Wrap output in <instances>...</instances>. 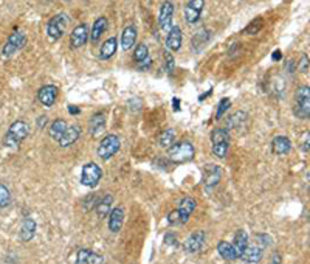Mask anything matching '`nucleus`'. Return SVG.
<instances>
[{
	"label": "nucleus",
	"instance_id": "nucleus-1",
	"mask_svg": "<svg viewBox=\"0 0 310 264\" xmlns=\"http://www.w3.org/2000/svg\"><path fill=\"white\" fill-rule=\"evenodd\" d=\"M30 131H31V128L27 122H23V120H16L4 137V146L11 148V149L19 148L20 143L30 135Z\"/></svg>",
	"mask_w": 310,
	"mask_h": 264
},
{
	"label": "nucleus",
	"instance_id": "nucleus-2",
	"mask_svg": "<svg viewBox=\"0 0 310 264\" xmlns=\"http://www.w3.org/2000/svg\"><path fill=\"white\" fill-rule=\"evenodd\" d=\"M196 149L191 141L172 143L168 148V160L172 163H186L194 159Z\"/></svg>",
	"mask_w": 310,
	"mask_h": 264
},
{
	"label": "nucleus",
	"instance_id": "nucleus-3",
	"mask_svg": "<svg viewBox=\"0 0 310 264\" xmlns=\"http://www.w3.org/2000/svg\"><path fill=\"white\" fill-rule=\"evenodd\" d=\"M293 114L301 120H308L310 115V87L299 86L293 98Z\"/></svg>",
	"mask_w": 310,
	"mask_h": 264
},
{
	"label": "nucleus",
	"instance_id": "nucleus-4",
	"mask_svg": "<svg viewBox=\"0 0 310 264\" xmlns=\"http://www.w3.org/2000/svg\"><path fill=\"white\" fill-rule=\"evenodd\" d=\"M68 22H70V17L65 14V13H59L56 16H53L48 23H47V34L51 41H59L65 31H67V27H68Z\"/></svg>",
	"mask_w": 310,
	"mask_h": 264
},
{
	"label": "nucleus",
	"instance_id": "nucleus-5",
	"mask_svg": "<svg viewBox=\"0 0 310 264\" xmlns=\"http://www.w3.org/2000/svg\"><path fill=\"white\" fill-rule=\"evenodd\" d=\"M25 45H27V36H25V33L14 31L13 34H10L8 41L4 44L0 56H2V59H11L17 52L23 49Z\"/></svg>",
	"mask_w": 310,
	"mask_h": 264
},
{
	"label": "nucleus",
	"instance_id": "nucleus-6",
	"mask_svg": "<svg viewBox=\"0 0 310 264\" xmlns=\"http://www.w3.org/2000/svg\"><path fill=\"white\" fill-rule=\"evenodd\" d=\"M121 148V140L115 135V134H109L104 138L101 140V143L98 145V157L102 160H109L112 159Z\"/></svg>",
	"mask_w": 310,
	"mask_h": 264
},
{
	"label": "nucleus",
	"instance_id": "nucleus-7",
	"mask_svg": "<svg viewBox=\"0 0 310 264\" xmlns=\"http://www.w3.org/2000/svg\"><path fill=\"white\" fill-rule=\"evenodd\" d=\"M102 177L101 166L95 162H89L83 166L81 170V185L87 188H95Z\"/></svg>",
	"mask_w": 310,
	"mask_h": 264
},
{
	"label": "nucleus",
	"instance_id": "nucleus-8",
	"mask_svg": "<svg viewBox=\"0 0 310 264\" xmlns=\"http://www.w3.org/2000/svg\"><path fill=\"white\" fill-rule=\"evenodd\" d=\"M222 179V168L214 163H206L203 166V185L205 188L211 191L214 186L219 185Z\"/></svg>",
	"mask_w": 310,
	"mask_h": 264
},
{
	"label": "nucleus",
	"instance_id": "nucleus-9",
	"mask_svg": "<svg viewBox=\"0 0 310 264\" xmlns=\"http://www.w3.org/2000/svg\"><path fill=\"white\" fill-rule=\"evenodd\" d=\"M205 10V0H189L185 7V20L189 25L197 23Z\"/></svg>",
	"mask_w": 310,
	"mask_h": 264
},
{
	"label": "nucleus",
	"instance_id": "nucleus-10",
	"mask_svg": "<svg viewBox=\"0 0 310 264\" xmlns=\"http://www.w3.org/2000/svg\"><path fill=\"white\" fill-rule=\"evenodd\" d=\"M205 241H206V236L203 230H197L194 233H191L186 241L183 243V249L186 253H197L205 247Z\"/></svg>",
	"mask_w": 310,
	"mask_h": 264
},
{
	"label": "nucleus",
	"instance_id": "nucleus-11",
	"mask_svg": "<svg viewBox=\"0 0 310 264\" xmlns=\"http://www.w3.org/2000/svg\"><path fill=\"white\" fill-rule=\"evenodd\" d=\"M172 17H174L172 0H165L159 13V25L163 31H169V28L172 27Z\"/></svg>",
	"mask_w": 310,
	"mask_h": 264
},
{
	"label": "nucleus",
	"instance_id": "nucleus-12",
	"mask_svg": "<svg viewBox=\"0 0 310 264\" xmlns=\"http://www.w3.org/2000/svg\"><path fill=\"white\" fill-rule=\"evenodd\" d=\"M106 125H107V115L106 112H96L90 117V122H89V132L92 137H98L102 132L106 131Z\"/></svg>",
	"mask_w": 310,
	"mask_h": 264
},
{
	"label": "nucleus",
	"instance_id": "nucleus-13",
	"mask_svg": "<svg viewBox=\"0 0 310 264\" xmlns=\"http://www.w3.org/2000/svg\"><path fill=\"white\" fill-rule=\"evenodd\" d=\"M89 41V28L86 23H81V25L74 27V30L70 34V47L73 50L81 49L84 47Z\"/></svg>",
	"mask_w": 310,
	"mask_h": 264
},
{
	"label": "nucleus",
	"instance_id": "nucleus-14",
	"mask_svg": "<svg viewBox=\"0 0 310 264\" xmlns=\"http://www.w3.org/2000/svg\"><path fill=\"white\" fill-rule=\"evenodd\" d=\"M37 100L41 101L42 106L51 107L58 100V87L53 84H47V86L41 87L37 92Z\"/></svg>",
	"mask_w": 310,
	"mask_h": 264
},
{
	"label": "nucleus",
	"instance_id": "nucleus-15",
	"mask_svg": "<svg viewBox=\"0 0 310 264\" xmlns=\"http://www.w3.org/2000/svg\"><path fill=\"white\" fill-rule=\"evenodd\" d=\"M182 44H183V33L182 28L174 25L169 28L168 36H166V50L169 52H178L182 49Z\"/></svg>",
	"mask_w": 310,
	"mask_h": 264
},
{
	"label": "nucleus",
	"instance_id": "nucleus-16",
	"mask_svg": "<svg viewBox=\"0 0 310 264\" xmlns=\"http://www.w3.org/2000/svg\"><path fill=\"white\" fill-rule=\"evenodd\" d=\"M197 207V201L192 199V198H185L180 202L177 211H178V216H180V224H186L189 221V218L192 216L194 210Z\"/></svg>",
	"mask_w": 310,
	"mask_h": 264
},
{
	"label": "nucleus",
	"instance_id": "nucleus-17",
	"mask_svg": "<svg viewBox=\"0 0 310 264\" xmlns=\"http://www.w3.org/2000/svg\"><path fill=\"white\" fill-rule=\"evenodd\" d=\"M36 229L37 224L33 218H25L20 224V230H19V238L22 243H30L31 239L36 235Z\"/></svg>",
	"mask_w": 310,
	"mask_h": 264
},
{
	"label": "nucleus",
	"instance_id": "nucleus-18",
	"mask_svg": "<svg viewBox=\"0 0 310 264\" xmlns=\"http://www.w3.org/2000/svg\"><path fill=\"white\" fill-rule=\"evenodd\" d=\"M81 128L78 126V125H73V126H68L67 129H65V132H64V135L58 140V143H59V146L61 148H68V146H71V145H74V143L80 140V137H81Z\"/></svg>",
	"mask_w": 310,
	"mask_h": 264
},
{
	"label": "nucleus",
	"instance_id": "nucleus-19",
	"mask_svg": "<svg viewBox=\"0 0 310 264\" xmlns=\"http://www.w3.org/2000/svg\"><path fill=\"white\" fill-rule=\"evenodd\" d=\"M262 256H264V247L254 241L253 244L248 243V246H247V249L244 250V253H242L241 258H242L244 261H247V262H259V261L262 259Z\"/></svg>",
	"mask_w": 310,
	"mask_h": 264
},
{
	"label": "nucleus",
	"instance_id": "nucleus-20",
	"mask_svg": "<svg viewBox=\"0 0 310 264\" xmlns=\"http://www.w3.org/2000/svg\"><path fill=\"white\" fill-rule=\"evenodd\" d=\"M124 222V208L123 207H115L109 213V230L112 233H118L123 227Z\"/></svg>",
	"mask_w": 310,
	"mask_h": 264
},
{
	"label": "nucleus",
	"instance_id": "nucleus-21",
	"mask_svg": "<svg viewBox=\"0 0 310 264\" xmlns=\"http://www.w3.org/2000/svg\"><path fill=\"white\" fill-rule=\"evenodd\" d=\"M104 258L89 249H81L76 255V264H102Z\"/></svg>",
	"mask_w": 310,
	"mask_h": 264
},
{
	"label": "nucleus",
	"instance_id": "nucleus-22",
	"mask_svg": "<svg viewBox=\"0 0 310 264\" xmlns=\"http://www.w3.org/2000/svg\"><path fill=\"white\" fill-rule=\"evenodd\" d=\"M210 39H211V30L203 28V30L197 31L191 39V50L196 53L202 52V49L210 42Z\"/></svg>",
	"mask_w": 310,
	"mask_h": 264
},
{
	"label": "nucleus",
	"instance_id": "nucleus-23",
	"mask_svg": "<svg viewBox=\"0 0 310 264\" xmlns=\"http://www.w3.org/2000/svg\"><path fill=\"white\" fill-rule=\"evenodd\" d=\"M137 28L135 25H129L123 30L121 33V47H123V50L124 52H129L132 49V47L135 45L137 42Z\"/></svg>",
	"mask_w": 310,
	"mask_h": 264
},
{
	"label": "nucleus",
	"instance_id": "nucleus-24",
	"mask_svg": "<svg viewBox=\"0 0 310 264\" xmlns=\"http://www.w3.org/2000/svg\"><path fill=\"white\" fill-rule=\"evenodd\" d=\"M248 123V114L238 110L226 118V129H242Z\"/></svg>",
	"mask_w": 310,
	"mask_h": 264
},
{
	"label": "nucleus",
	"instance_id": "nucleus-25",
	"mask_svg": "<svg viewBox=\"0 0 310 264\" xmlns=\"http://www.w3.org/2000/svg\"><path fill=\"white\" fill-rule=\"evenodd\" d=\"M290 149H292V141L287 137L278 135V137L273 138V141H272V151H273V154L284 156V154L290 153Z\"/></svg>",
	"mask_w": 310,
	"mask_h": 264
},
{
	"label": "nucleus",
	"instance_id": "nucleus-26",
	"mask_svg": "<svg viewBox=\"0 0 310 264\" xmlns=\"http://www.w3.org/2000/svg\"><path fill=\"white\" fill-rule=\"evenodd\" d=\"M118 50V39L115 36L109 37L104 44L101 45V49H99V59L101 61H107L110 59Z\"/></svg>",
	"mask_w": 310,
	"mask_h": 264
},
{
	"label": "nucleus",
	"instance_id": "nucleus-27",
	"mask_svg": "<svg viewBox=\"0 0 310 264\" xmlns=\"http://www.w3.org/2000/svg\"><path fill=\"white\" fill-rule=\"evenodd\" d=\"M231 244H232V249H235V252H236V256L241 258L244 250L248 246V235H247V232L245 230H238Z\"/></svg>",
	"mask_w": 310,
	"mask_h": 264
},
{
	"label": "nucleus",
	"instance_id": "nucleus-28",
	"mask_svg": "<svg viewBox=\"0 0 310 264\" xmlns=\"http://www.w3.org/2000/svg\"><path fill=\"white\" fill-rule=\"evenodd\" d=\"M107 25H109V22H107V17L104 16H101L95 20L93 23V28H92V33H90V41L95 44L101 39V36L106 33L107 30Z\"/></svg>",
	"mask_w": 310,
	"mask_h": 264
},
{
	"label": "nucleus",
	"instance_id": "nucleus-29",
	"mask_svg": "<svg viewBox=\"0 0 310 264\" xmlns=\"http://www.w3.org/2000/svg\"><path fill=\"white\" fill-rule=\"evenodd\" d=\"M112 202H113V196H110V195H106L104 198L101 196L99 202H98L96 207H95V211H96V214H98L99 219H104L106 216L110 213V210H112Z\"/></svg>",
	"mask_w": 310,
	"mask_h": 264
},
{
	"label": "nucleus",
	"instance_id": "nucleus-30",
	"mask_svg": "<svg viewBox=\"0 0 310 264\" xmlns=\"http://www.w3.org/2000/svg\"><path fill=\"white\" fill-rule=\"evenodd\" d=\"M67 128H68V125H67L65 120L58 118V120H55L53 123H51V126H50V129H48V134H50L51 138L58 141V140L64 135V132H65Z\"/></svg>",
	"mask_w": 310,
	"mask_h": 264
},
{
	"label": "nucleus",
	"instance_id": "nucleus-31",
	"mask_svg": "<svg viewBox=\"0 0 310 264\" xmlns=\"http://www.w3.org/2000/svg\"><path fill=\"white\" fill-rule=\"evenodd\" d=\"M217 253H219L223 259H226V261H235V259H238L236 252H235V249H232V244L228 243V241H219V243H217Z\"/></svg>",
	"mask_w": 310,
	"mask_h": 264
},
{
	"label": "nucleus",
	"instance_id": "nucleus-32",
	"mask_svg": "<svg viewBox=\"0 0 310 264\" xmlns=\"http://www.w3.org/2000/svg\"><path fill=\"white\" fill-rule=\"evenodd\" d=\"M231 137H229V131L226 128H217L211 132V141L213 145H217V143H229Z\"/></svg>",
	"mask_w": 310,
	"mask_h": 264
},
{
	"label": "nucleus",
	"instance_id": "nucleus-33",
	"mask_svg": "<svg viewBox=\"0 0 310 264\" xmlns=\"http://www.w3.org/2000/svg\"><path fill=\"white\" fill-rule=\"evenodd\" d=\"M174 140H175V132H174V129H166V131H163V132L160 134L159 143H160L162 148L168 149V148L172 145V143H174Z\"/></svg>",
	"mask_w": 310,
	"mask_h": 264
},
{
	"label": "nucleus",
	"instance_id": "nucleus-34",
	"mask_svg": "<svg viewBox=\"0 0 310 264\" xmlns=\"http://www.w3.org/2000/svg\"><path fill=\"white\" fill-rule=\"evenodd\" d=\"M147 56H149V49H147V45L143 44V42L138 44V45L135 47V50H134V61L138 64V62L144 61Z\"/></svg>",
	"mask_w": 310,
	"mask_h": 264
},
{
	"label": "nucleus",
	"instance_id": "nucleus-35",
	"mask_svg": "<svg viewBox=\"0 0 310 264\" xmlns=\"http://www.w3.org/2000/svg\"><path fill=\"white\" fill-rule=\"evenodd\" d=\"M11 204V191L8 190V186L0 183V210L7 208Z\"/></svg>",
	"mask_w": 310,
	"mask_h": 264
},
{
	"label": "nucleus",
	"instance_id": "nucleus-36",
	"mask_svg": "<svg viewBox=\"0 0 310 264\" xmlns=\"http://www.w3.org/2000/svg\"><path fill=\"white\" fill-rule=\"evenodd\" d=\"M262 27H264L262 19H261V17H257L254 22H251L250 25L244 30V33H245V34H257V33H259V31L262 30Z\"/></svg>",
	"mask_w": 310,
	"mask_h": 264
},
{
	"label": "nucleus",
	"instance_id": "nucleus-37",
	"mask_svg": "<svg viewBox=\"0 0 310 264\" xmlns=\"http://www.w3.org/2000/svg\"><path fill=\"white\" fill-rule=\"evenodd\" d=\"M229 149V143H217V145H213V154L219 159H225Z\"/></svg>",
	"mask_w": 310,
	"mask_h": 264
},
{
	"label": "nucleus",
	"instance_id": "nucleus-38",
	"mask_svg": "<svg viewBox=\"0 0 310 264\" xmlns=\"http://www.w3.org/2000/svg\"><path fill=\"white\" fill-rule=\"evenodd\" d=\"M163 58H165V71L168 75H172V71L175 68V61H174V56L169 50H166L163 53Z\"/></svg>",
	"mask_w": 310,
	"mask_h": 264
},
{
	"label": "nucleus",
	"instance_id": "nucleus-39",
	"mask_svg": "<svg viewBox=\"0 0 310 264\" xmlns=\"http://www.w3.org/2000/svg\"><path fill=\"white\" fill-rule=\"evenodd\" d=\"M99 199H101V195L99 193H93V195H90V196H87L84 201H83V205H84V210H92V208H95L96 207V204L99 202Z\"/></svg>",
	"mask_w": 310,
	"mask_h": 264
},
{
	"label": "nucleus",
	"instance_id": "nucleus-40",
	"mask_svg": "<svg viewBox=\"0 0 310 264\" xmlns=\"http://www.w3.org/2000/svg\"><path fill=\"white\" fill-rule=\"evenodd\" d=\"M231 107V100L229 98H222L219 101V106H217V112H216V120H220L223 117V114Z\"/></svg>",
	"mask_w": 310,
	"mask_h": 264
},
{
	"label": "nucleus",
	"instance_id": "nucleus-41",
	"mask_svg": "<svg viewBox=\"0 0 310 264\" xmlns=\"http://www.w3.org/2000/svg\"><path fill=\"white\" fill-rule=\"evenodd\" d=\"M254 241H256L257 244H261V246L265 249L267 246L272 244V238H270L268 235H265V233H257V235H254Z\"/></svg>",
	"mask_w": 310,
	"mask_h": 264
},
{
	"label": "nucleus",
	"instance_id": "nucleus-42",
	"mask_svg": "<svg viewBox=\"0 0 310 264\" xmlns=\"http://www.w3.org/2000/svg\"><path fill=\"white\" fill-rule=\"evenodd\" d=\"M296 70H299L301 73H308V56L307 55L301 56V61H299V65Z\"/></svg>",
	"mask_w": 310,
	"mask_h": 264
},
{
	"label": "nucleus",
	"instance_id": "nucleus-43",
	"mask_svg": "<svg viewBox=\"0 0 310 264\" xmlns=\"http://www.w3.org/2000/svg\"><path fill=\"white\" fill-rule=\"evenodd\" d=\"M168 222H169L171 225H177V224H180V216H178V211H177V210H174V211L169 213V216H168Z\"/></svg>",
	"mask_w": 310,
	"mask_h": 264
},
{
	"label": "nucleus",
	"instance_id": "nucleus-44",
	"mask_svg": "<svg viewBox=\"0 0 310 264\" xmlns=\"http://www.w3.org/2000/svg\"><path fill=\"white\" fill-rule=\"evenodd\" d=\"M284 70H286L289 75H293V73H295V70H296V67H295V61H293V59H287Z\"/></svg>",
	"mask_w": 310,
	"mask_h": 264
},
{
	"label": "nucleus",
	"instance_id": "nucleus-45",
	"mask_svg": "<svg viewBox=\"0 0 310 264\" xmlns=\"http://www.w3.org/2000/svg\"><path fill=\"white\" fill-rule=\"evenodd\" d=\"M150 65H152V59H150L149 56H147L144 61H141V62H138V64H137L138 70H141V71H143V70H149V68H150Z\"/></svg>",
	"mask_w": 310,
	"mask_h": 264
},
{
	"label": "nucleus",
	"instance_id": "nucleus-46",
	"mask_svg": "<svg viewBox=\"0 0 310 264\" xmlns=\"http://www.w3.org/2000/svg\"><path fill=\"white\" fill-rule=\"evenodd\" d=\"M47 123H48V117H47V115H39V117H37L36 125H37L39 129H44V128L47 126Z\"/></svg>",
	"mask_w": 310,
	"mask_h": 264
},
{
	"label": "nucleus",
	"instance_id": "nucleus-47",
	"mask_svg": "<svg viewBox=\"0 0 310 264\" xmlns=\"http://www.w3.org/2000/svg\"><path fill=\"white\" fill-rule=\"evenodd\" d=\"M268 264H282V258H281V255H279V253H273V255H272V259H270Z\"/></svg>",
	"mask_w": 310,
	"mask_h": 264
},
{
	"label": "nucleus",
	"instance_id": "nucleus-48",
	"mask_svg": "<svg viewBox=\"0 0 310 264\" xmlns=\"http://www.w3.org/2000/svg\"><path fill=\"white\" fill-rule=\"evenodd\" d=\"M272 59H273V61H281V59H282V52H281V50H275V52L272 53Z\"/></svg>",
	"mask_w": 310,
	"mask_h": 264
},
{
	"label": "nucleus",
	"instance_id": "nucleus-49",
	"mask_svg": "<svg viewBox=\"0 0 310 264\" xmlns=\"http://www.w3.org/2000/svg\"><path fill=\"white\" fill-rule=\"evenodd\" d=\"M165 243H166V244H171V243H172V244H177V241H175L174 235H171V233H169V235H166V238H165Z\"/></svg>",
	"mask_w": 310,
	"mask_h": 264
},
{
	"label": "nucleus",
	"instance_id": "nucleus-50",
	"mask_svg": "<svg viewBox=\"0 0 310 264\" xmlns=\"http://www.w3.org/2000/svg\"><path fill=\"white\" fill-rule=\"evenodd\" d=\"M68 112L71 114V115H78L81 112V109H76V106H68Z\"/></svg>",
	"mask_w": 310,
	"mask_h": 264
},
{
	"label": "nucleus",
	"instance_id": "nucleus-51",
	"mask_svg": "<svg viewBox=\"0 0 310 264\" xmlns=\"http://www.w3.org/2000/svg\"><path fill=\"white\" fill-rule=\"evenodd\" d=\"M172 106H174V110H178V109H180V100H178V98H174V100H172Z\"/></svg>",
	"mask_w": 310,
	"mask_h": 264
},
{
	"label": "nucleus",
	"instance_id": "nucleus-52",
	"mask_svg": "<svg viewBox=\"0 0 310 264\" xmlns=\"http://www.w3.org/2000/svg\"><path fill=\"white\" fill-rule=\"evenodd\" d=\"M301 149H302V151H304L305 154L308 153V138L305 140V143H304V145H302V148H301Z\"/></svg>",
	"mask_w": 310,
	"mask_h": 264
},
{
	"label": "nucleus",
	"instance_id": "nucleus-53",
	"mask_svg": "<svg viewBox=\"0 0 310 264\" xmlns=\"http://www.w3.org/2000/svg\"><path fill=\"white\" fill-rule=\"evenodd\" d=\"M65 2H68V0H65Z\"/></svg>",
	"mask_w": 310,
	"mask_h": 264
}]
</instances>
